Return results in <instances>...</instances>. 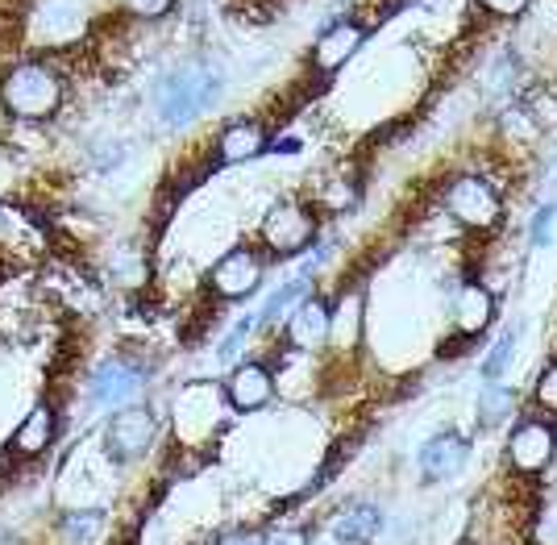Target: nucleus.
<instances>
[{
  "instance_id": "13",
  "label": "nucleus",
  "mask_w": 557,
  "mask_h": 545,
  "mask_svg": "<svg viewBox=\"0 0 557 545\" xmlns=\"http://www.w3.org/2000/svg\"><path fill=\"white\" fill-rule=\"evenodd\" d=\"M267 150H271V138H267V125L258 117H237L216 134V163L225 166L250 163Z\"/></svg>"
},
{
  "instance_id": "5",
  "label": "nucleus",
  "mask_w": 557,
  "mask_h": 545,
  "mask_svg": "<svg viewBox=\"0 0 557 545\" xmlns=\"http://www.w3.org/2000/svg\"><path fill=\"white\" fill-rule=\"evenodd\" d=\"M317 241V213L300 205V200H278L262 216V246L278 255V259H292Z\"/></svg>"
},
{
  "instance_id": "25",
  "label": "nucleus",
  "mask_w": 557,
  "mask_h": 545,
  "mask_svg": "<svg viewBox=\"0 0 557 545\" xmlns=\"http://www.w3.org/2000/svg\"><path fill=\"white\" fill-rule=\"evenodd\" d=\"M121 9L134 22H163L166 13L175 9V0H121Z\"/></svg>"
},
{
  "instance_id": "12",
  "label": "nucleus",
  "mask_w": 557,
  "mask_h": 545,
  "mask_svg": "<svg viewBox=\"0 0 557 545\" xmlns=\"http://www.w3.org/2000/svg\"><path fill=\"white\" fill-rule=\"evenodd\" d=\"M216 408H221V404H216V387H209V383H191L184 396H180L175 429L184 433L187 446L212 437V429H216Z\"/></svg>"
},
{
  "instance_id": "28",
  "label": "nucleus",
  "mask_w": 557,
  "mask_h": 545,
  "mask_svg": "<svg viewBox=\"0 0 557 545\" xmlns=\"http://www.w3.org/2000/svg\"><path fill=\"white\" fill-rule=\"evenodd\" d=\"M255 330H258V317H246V321H237V325L230 330V337L221 342V350H216V355H221V362H230V358L237 355L242 346H246V337H250Z\"/></svg>"
},
{
  "instance_id": "29",
  "label": "nucleus",
  "mask_w": 557,
  "mask_h": 545,
  "mask_svg": "<svg viewBox=\"0 0 557 545\" xmlns=\"http://www.w3.org/2000/svg\"><path fill=\"white\" fill-rule=\"evenodd\" d=\"M216 545H267V533L262 529H246V524H237V529H225Z\"/></svg>"
},
{
  "instance_id": "7",
  "label": "nucleus",
  "mask_w": 557,
  "mask_h": 545,
  "mask_svg": "<svg viewBox=\"0 0 557 545\" xmlns=\"http://www.w3.org/2000/svg\"><path fill=\"white\" fill-rule=\"evenodd\" d=\"M557 454V425L549 417H529L511 429L508 437V467L524 479H536L554 462Z\"/></svg>"
},
{
  "instance_id": "8",
  "label": "nucleus",
  "mask_w": 557,
  "mask_h": 545,
  "mask_svg": "<svg viewBox=\"0 0 557 545\" xmlns=\"http://www.w3.org/2000/svg\"><path fill=\"white\" fill-rule=\"evenodd\" d=\"M258 284H262V255L255 246H233L209 271V292L221 300H246Z\"/></svg>"
},
{
  "instance_id": "1",
  "label": "nucleus",
  "mask_w": 557,
  "mask_h": 545,
  "mask_svg": "<svg viewBox=\"0 0 557 545\" xmlns=\"http://www.w3.org/2000/svg\"><path fill=\"white\" fill-rule=\"evenodd\" d=\"M67 100V79L50 59H17L0 72V109L13 121H50L59 117Z\"/></svg>"
},
{
  "instance_id": "11",
  "label": "nucleus",
  "mask_w": 557,
  "mask_h": 545,
  "mask_svg": "<svg viewBox=\"0 0 557 545\" xmlns=\"http://www.w3.org/2000/svg\"><path fill=\"white\" fill-rule=\"evenodd\" d=\"M225 400L233 412H258L275 400V371L267 362H237L230 383H225Z\"/></svg>"
},
{
  "instance_id": "32",
  "label": "nucleus",
  "mask_w": 557,
  "mask_h": 545,
  "mask_svg": "<svg viewBox=\"0 0 557 545\" xmlns=\"http://www.w3.org/2000/svg\"><path fill=\"white\" fill-rule=\"evenodd\" d=\"M408 4H424V9H429V4H437V0H408Z\"/></svg>"
},
{
  "instance_id": "6",
  "label": "nucleus",
  "mask_w": 557,
  "mask_h": 545,
  "mask_svg": "<svg viewBox=\"0 0 557 545\" xmlns=\"http://www.w3.org/2000/svg\"><path fill=\"white\" fill-rule=\"evenodd\" d=\"M154 433H159L154 412L146 404H125L121 412H113V421L104 425V454L113 462H138L154 446Z\"/></svg>"
},
{
  "instance_id": "22",
  "label": "nucleus",
  "mask_w": 557,
  "mask_h": 545,
  "mask_svg": "<svg viewBox=\"0 0 557 545\" xmlns=\"http://www.w3.org/2000/svg\"><path fill=\"white\" fill-rule=\"evenodd\" d=\"M308 284H312V280H296V284H283L278 292H271L262 312H258V330H271L278 317H287L292 305H300L304 296H308Z\"/></svg>"
},
{
  "instance_id": "26",
  "label": "nucleus",
  "mask_w": 557,
  "mask_h": 545,
  "mask_svg": "<svg viewBox=\"0 0 557 545\" xmlns=\"http://www.w3.org/2000/svg\"><path fill=\"white\" fill-rule=\"evenodd\" d=\"M533 396H536V408H541L545 417H557V362H549V367L541 371Z\"/></svg>"
},
{
  "instance_id": "20",
  "label": "nucleus",
  "mask_w": 557,
  "mask_h": 545,
  "mask_svg": "<svg viewBox=\"0 0 557 545\" xmlns=\"http://www.w3.org/2000/svg\"><path fill=\"white\" fill-rule=\"evenodd\" d=\"M511 412H516V392L504 387V383H487L483 396H479V425L483 429L504 425Z\"/></svg>"
},
{
  "instance_id": "23",
  "label": "nucleus",
  "mask_w": 557,
  "mask_h": 545,
  "mask_svg": "<svg viewBox=\"0 0 557 545\" xmlns=\"http://www.w3.org/2000/svg\"><path fill=\"white\" fill-rule=\"evenodd\" d=\"M113 275L129 287L141 284V280H146V259H141L134 246H125V250H116L113 255Z\"/></svg>"
},
{
  "instance_id": "4",
  "label": "nucleus",
  "mask_w": 557,
  "mask_h": 545,
  "mask_svg": "<svg viewBox=\"0 0 557 545\" xmlns=\"http://www.w3.org/2000/svg\"><path fill=\"white\" fill-rule=\"evenodd\" d=\"M88 29V9L79 0H34L25 9V38L38 47H75Z\"/></svg>"
},
{
  "instance_id": "14",
  "label": "nucleus",
  "mask_w": 557,
  "mask_h": 545,
  "mask_svg": "<svg viewBox=\"0 0 557 545\" xmlns=\"http://www.w3.org/2000/svg\"><path fill=\"white\" fill-rule=\"evenodd\" d=\"M329 325H333V309L321 296H304L300 305L287 317V346L292 350H321L329 346Z\"/></svg>"
},
{
  "instance_id": "16",
  "label": "nucleus",
  "mask_w": 557,
  "mask_h": 545,
  "mask_svg": "<svg viewBox=\"0 0 557 545\" xmlns=\"http://www.w3.org/2000/svg\"><path fill=\"white\" fill-rule=\"evenodd\" d=\"M449 317H454L458 337H479V333L495 321V296H491L479 280H470V284L458 287V296H454V312H449Z\"/></svg>"
},
{
  "instance_id": "19",
  "label": "nucleus",
  "mask_w": 557,
  "mask_h": 545,
  "mask_svg": "<svg viewBox=\"0 0 557 545\" xmlns=\"http://www.w3.org/2000/svg\"><path fill=\"white\" fill-rule=\"evenodd\" d=\"M379 529H383V512L374 504H349L329 521V533L337 545H371Z\"/></svg>"
},
{
  "instance_id": "15",
  "label": "nucleus",
  "mask_w": 557,
  "mask_h": 545,
  "mask_svg": "<svg viewBox=\"0 0 557 545\" xmlns=\"http://www.w3.org/2000/svg\"><path fill=\"white\" fill-rule=\"evenodd\" d=\"M466 462H470V442H466L462 433H437L420 450V474H424V483H445V479L462 474Z\"/></svg>"
},
{
  "instance_id": "27",
  "label": "nucleus",
  "mask_w": 557,
  "mask_h": 545,
  "mask_svg": "<svg viewBox=\"0 0 557 545\" xmlns=\"http://www.w3.org/2000/svg\"><path fill=\"white\" fill-rule=\"evenodd\" d=\"M554 230H557V205H545V209H536L529 241H533V246H549V241H554Z\"/></svg>"
},
{
  "instance_id": "9",
  "label": "nucleus",
  "mask_w": 557,
  "mask_h": 545,
  "mask_svg": "<svg viewBox=\"0 0 557 545\" xmlns=\"http://www.w3.org/2000/svg\"><path fill=\"white\" fill-rule=\"evenodd\" d=\"M141 387H146V371H141L134 358L116 355V358H104L92 371L88 396H92L96 408H125Z\"/></svg>"
},
{
  "instance_id": "17",
  "label": "nucleus",
  "mask_w": 557,
  "mask_h": 545,
  "mask_svg": "<svg viewBox=\"0 0 557 545\" xmlns=\"http://www.w3.org/2000/svg\"><path fill=\"white\" fill-rule=\"evenodd\" d=\"M362 325H367V300H362V287H342V300L333 305V325H329V342L349 355L358 350L362 342Z\"/></svg>"
},
{
  "instance_id": "3",
  "label": "nucleus",
  "mask_w": 557,
  "mask_h": 545,
  "mask_svg": "<svg viewBox=\"0 0 557 545\" xmlns=\"http://www.w3.org/2000/svg\"><path fill=\"white\" fill-rule=\"evenodd\" d=\"M442 209L458 225L466 230H474V234H487L495 230L499 221H504V196L495 191L487 175H474V171H466V175H454L442 191Z\"/></svg>"
},
{
  "instance_id": "33",
  "label": "nucleus",
  "mask_w": 557,
  "mask_h": 545,
  "mask_svg": "<svg viewBox=\"0 0 557 545\" xmlns=\"http://www.w3.org/2000/svg\"><path fill=\"white\" fill-rule=\"evenodd\" d=\"M462 545H474V542H462Z\"/></svg>"
},
{
  "instance_id": "2",
  "label": "nucleus",
  "mask_w": 557,
  "mask_h": 545,
  "mask_svg": "<svg viewBox=\"0 0 557 545\" xmlns=\"http://www.w3.org/2000/svg\"><path fill=\"white\" fill-rule=\"evenodd\" d=\"M225 92V75L212 63H184L171 75L159 79L154 88V113L163 121V129H184L200 117L205 109H212Z\"/></svg>"
},
{
  "instance_id": "30",
  "label": "nucleus",
  "mask_w": 557,
  "mask_h": 545,
  "mask_svg": "<svg viewBox=\"0 0 557 545\" xmlns=\"http://www.w3.org/2000/svg\"><path fill=\"white\" fill-rule=\"evenodd\" d=\"M479 9H487L491 17H520L529 0H479Z\"/></svg>"
},
{
  "instance_id": "31",
  "label": "nucleus",
  "mask_w": 557,
  "mask_h": 545,
  "mask_svg": "<svg viewBox=\"0 0 557 545\" xmlns=\"http://www.w3.org/2000/svg\"><path fill=\"white\" fill-rule=\"evenodd\" d=\"M275 545H308V533L304 529H292V533H278Z\"/></svg>"
},
{
  "instance_id": "10",
  "label": "nucleus",
  "mask_w": 557,
  "mask_h": 545,
  "mask_svg": "<svg viewBox=\"0 0 557 545\" xmlns=\"http://www.w3.org/2000/svg\"><path fill=\"white\" fill-rule=\"evenodd\" d=\"M362 42H367V25L354 22V17H342V22H333L325 34L312 42V67L321 75L342 72L349 59L362 50Z\"/></svg>"
},
{
  "instance_id": "21",
  "label": "nucleus",
  "mask_w": 557,
  "mask_h": 545,
  "mask_svg": "<svg viewBox=\"0 0 557 545\" xmlns=\"http://www.w3.org/2000/svg\"><path fill=\"white\" fill-rule=\"evenodd\" d=\"M100 529H104V512H96V508H79V512L63 517L59 542L63 545H92V542H100Z\"/></svg>"
},
{
  "instance_id": "24",
  "label": "nucleus",
  "mask_w": 557,
  "mask_h": 545,
  "mask_svg": "<svg viewBox=\"0 0 557 545\" xmlns=\"http://www.w3.org/2000/svg\"><path fill=\"white\" fill-rule=\"evenodd\" d=\"M516 333H520V330H508L499 342H495V346H491L487 362H483V380H487V383H499V375H504L511 350H516Z\"/></svg>"
},
{
  "instance_id": "18",
  "label": "nucleus",
  "mask_w": 557,
  "mask_h": 545,
  "mask_svg": "<svg viewBox=\"0 0 557 545\" xmlns=\"http://www.w3.org/2000/svg\"><path fill=\"white\" fill-rule=\"evenodd\" d=\"M54 433H59V412H54V404H34L29 408V417H25L17 433H13V454L17 458H38V454H47L54 446Z\"/></svg>"
}]
</instances>
